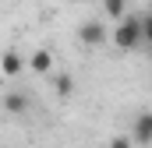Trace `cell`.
Returning <instances> with one entry per match:
<instances>
[{"label":"cell","mask_w":152,"mask_h":148,"mask_svg":"<svg viewBox=\"0 0 152 148\" xmlns=\"http://www.w3.org/2000/svg\"><path fill=\"white\" fill-rule=\"evenodd\" d=\"M142 42H145V32H142V18L127 14L124 21H117V28H113V46H117V49H138Z\"/></svg>","instance_id":"cell-1"},{"label":"cell","mask_w":152,"mask_h":148,"mask_svg":"<svg viewBox=\"0 0 152 148\" xmlns=\"http://www.w3.org/2000/svg\"><path fill=\"white\" fill-rule=\"evenodd\" d=\"M131 141L134 145H152V110H142L131 123Z\"/></svg>","instance_id":"cell-2"},{"label":"cell","mask_w":152,"mask_h":148,"mask_svg":"<svg viewBox=\"0 0 152 148\" xmlns=\"http://www.w3.org/2000/svg\"><path fill=\"white\" fill-rule=\"evenodd\" d=\"M78 42L88 46V49H96V46L106 42V28H103L99 21H81V28H78Z\"/></svg>","instance_id":"cell-3"},{"label":"cell","mask_w":152,"mask_h":148,"mask_svg":"<svg viewBox=\"0 0 152 148\" xmlns=\"http://www.w3.org/2000/svg\"><path fill=\"white\" fill-rule=\"evenodd\" d=\"M28 67L36 74H53V53H50V49H36V53L28 57Z\"/></svg>","instance_id":"cell-4"},{"label":"cell","mask_w":152,"mask_h":148,"mask_svg":"<svg viewBox=\"0 0 152 148\" xmlns=\"http://www.w3.org/2000/svg\"><path fill=\"white\" fill-rule=\"evenodd\" d=\"M21 71H25V60H21L18 53H11V49H7V53L0 57V74L14 78V74H21Z\"/></svg>","instance_id":"cell-5"},{"label":"cell","mask_w":152,"mask_h":148,"mask_svg":"<svg viewBox=\"0 0 152 148\" xmlns=\"http://www.w3.org/2000/svg\"><path fill=\"white\" fill-rule=\"evenodd\" d=\"M4 110L14 113V116L25 113V110H28V95H25V92H7V95H4Z\"/></svg>","instance_id":"cell-6"},{"label":"cell","mask_w":152,"mask_h":148,"mask_svg":"<svg viewBox=\"0 0 152 148\" xmlns=\"http://www.w3.org/2000/svg\"><path fill=\"white\" fill-rule=\"evenodd\" d=\"M103 11H106V18L124 21L127 18V0H103Z\"/></svg>","instance_id":"cell-7"},{"label":"cell","mask_w":152,"mask_h":148,"mask_svg":"<svg viewBox=\"0 0 152 148\" xmlns=\"http://www.w3.org/2000/svg\"><path fill=\"white\" fill-rule=\"evenodd\" d=\"M53 92H57L60 99H67V95L75 92V78H71V74H57V78H53Z\"/></svg>","instance_id":"cell-8"},{"label":"cell","mask_w":152,"mask_h":148,"mask_svg":"<svg viewBox=\"0 0 152 148\" xmlns=\"http://www.w3.org/2000/svg\"><path fill=\"white\" fill-rule=\"evenodd\" d=\"M106 148H134V141L127 138V134H117V138H110V145Z\"/></svg>","instance_id":"cell-9"},{"label":"cell","mask_w":152,"mask_h":148,"mask_svg":"<svg viewBox=\"0 0 152 148\" xmlns=\"http://www.w3.org/2000/svg\"><path fill=\"white\" fill-rule=\"evenodd\" d=\"M142 32H145V42L152 46V14H142Z\"/></svg>","instance_id":"cell-10"}]
</instances>
